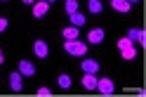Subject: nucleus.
Returning <instances> with one entry per match:
<instances>
[{
  "label": "nucleus",
  "mask_w": 146,
  "mask_h": 97,
  "mask_svg": "<svg viewBox=\"0 0 146 97\" xmlns=\"http://www.w3.org/2000/svg\"><path fill=\"white\" fill-rule=\"evenodd\" d=\"M104 38H106L104 29H92L87 33V43H90V45H99V43H104Z\"/></svg>",
  "instance_id": "0eeeda50"
},
{
  "label": "nucleus",
  "mask_w": 146,
  "mask_h": 97,
  "mask_svg": "<svg viewBox=\"0 0 146 97\" xmlns=\"http://www.w3.org/2000/svg\"><path fill=\"white\" fill-rule=\"evenodd\" d=\"M102 10H104L102 0H87V12L90 14H102Z\"/></svg>",
  "instance_id": "9b49d317"
},
{
  "label": "nucleus",
  "mask_w": 146,
  "mask_h": 97,
  "mask_svg": "<svg viewBox=\"0 0 146 97\" xmlns=\"http://www.w3.org/2000/svg\"><path fill=\"white\" fill-rule=\"evenodd\" d=\"M64 10H66V14L78 12V0H66V3H64Z\"/></svg>",
  "instance_id": "f3484780"
},
{
  "label": "nucleus",
  "mask_w": 146,
  "mask_h": 97,
  "mask_svg": "<svg viewBox=\"0 0 146 97\" xmlns=\"http://www.w3.org/2000/svg\"><path fill=\"white\" fill-rule=\"evenodd\" d=\"M35 95H38V97H50V95H52V90H50L47 85H40L38 90H35Z\"/></svg>",
  "instance_id": "6ab92c4d"
},
{
  "label": "nucleus",
  "mask_w": 146,
  "mask_h": 97,
  "mask_svg": "<svg viewBox=\"0 0 146 97\" xmlns=\"http://www.w3.org/2000/svg\"><path fill=\"white\" fill-rule=\"evenodd\" d=\"M94 90L102 92V95H113V92H115V83H113L108 76H104V78L97 76V88H94Z\"/></svg>",
  "instance_id": "f03ea898"
},
{
  "label": "nucleus",
  "mask_w": 146,
  "mask_h": 97,
  "mask_svg": "<svg viewBox=\"0 0 146 97\" xmlns=\"http://www.w3.org/2000/svg\"><path fill=\"white\" fill-rule=\"evenodd\" d=\"M57 85L61 88V90H68V88L73 85V81H71V76H68V74H61V76L57 78Z\"/></svg>",
  "instance_id": "4468645a"
},
{
  "label": "nucleus",
  "mask_w": 146,
  "mask_h": 97,
  "mask_svg": "<svg viewBox=\"0 0 146 97\" xmlns=\"http://www.w3.org/2000/svg\"><path fill=\"white\" fill-rule=\"evenodd\" d=\"M83 88L85 90H94L97 88V74H85L83 76Z\"/></svg>",
  "instance_id": "9d476101"
},
{
  "label": "nucleus",
  "mask_w": 146,
  "mask_h": 97,
  "mask_svg": "<svg viewBox=\"0 0 146 97\" xmlns=\"http://www.w3.org/2000/svg\"><path fill=\"white\" fill-rule=\"evenodd\" d=\"M47 3H50V5H52V3H54V0H47Z\"/></svg>",
  "instance_id": "b1692460"
},
{
  "label": "nucleus",
  "mask_w": 146,
  "mask_h": 97,
  "mask_svg": "<svg viewBox=\"0 0 146 97\" xmlns=\"http://www.w3.org/2000/svg\"><path fill=\"white\" fill-rule=\"evenodd\" d=\"M3 62H5V57H3V50H0V64H3Z\"/></svg>",
  "instance_id": "412c9836"
},
{
  "label": "nucleus",
  "mask_w": 146,
  "mask_h": 97,
  "mask_svg": "<svg viewBox=\"0 0 146 97\" xmlns=\"http://www.w3.org/2000/svg\"><path fill=\"white\" fill-rule=\"evenodd\" d=\"M0 3H7V0H0Z\"/></svg>",
  "instance_id": "393cba45"
},
{
  "label": "nucleus",
  "mask_w": 146,
  "mask_h": 97,
  "mask_svg": "<svg viewBox=\"0 0 146 97\" xmlns=\"http://www.w3.org/2000/svg\"><path fill=\"white\" fill-rule=\"evenodd\" d=\"M61 36L66 38V40H73V38H78V26H66V29L61 31Z\"/></svg>",
  "instance_id": "dca6fc26"
},
{
  "label": "nucleus",
  "mask_w": 146,
  "mask_h": 97,
  "mask_svg": "<svg viewBox=\"0 0 146 97\" xmlns=\"http://www.w3.org/2000/svg\"><path fill=\"white\" fill-rule=\"evenodd\" d=\"M64 50H66L68 55H73V57H85L87 55V43L85 40H78V38L64 40Z\"/></svg>",
  "instance_id": "f257e3e1"
},
{
  "label": "nucleus",
  "mask_w": 146,
  "mask_h": 97,
  "mask_svg": "<svg viewBox=\"0 0 146 97\" xmlns=\"http://www.w3.org/2000/svg\"><path fill=\"white\" fill-rule=\"evenodd\" d=\"M115 45H118V50H125V47H130V45H134V43L130 40V38H118V43H115Z\"/></svg>",
  "instance_id": "a211bd4d"
},
{
  "label": "nucleus",
  "mask_w": 146,
  "mask_h": 97,
  "mask_svg": "<svg viewBox=\"0 0 146 97\" xmlns=\"http://www.w3.org/2000/svg\"><path fill=\"white\" fill-rule=\"evenodd\" d=\"M68 17H71V26H78V29H80V26H83V24L87 21L83 12H73V14H68Z\"/></svg>",
  "instance_id": "ddd939ff"
},
{
  "label": "nucleus",
  "mask_w": 146,
  "mask_h": 97,
  "mask_svg": "<svg viewBox=\"0 0 146 97\" xmlns=\"http://www.w3.org/2000/svg\"><path fill=\"white\" fill-rule=\"evenodd\" d=\"M127 3H139V0H127Z\"/></svg>",
  "instance_id": "5701e85b"
},
{
  "label": "nucleus",
  "mask_w": 146,
  "mask_h": 97,
  "mask_svg": "<svg viewBox=\"0 0 146 97\" xmlns=\"http://www.w3.org/2000/svg\"><path fill=\"white\" fill-rule=\"evenodd\" d=\"M111 7L115 12H123V14H127L132 10V3H127V0H111Z\"/></svg>",
  "instance_id": "1a4fd4ad"
},
{
  "label": "nucleus",
  "mask_w": 146,
  "mask_h": 97,
  "mask_svg": "<svg viewBox=\"0 0 146 97\" xmlns=\"http://www.w3.org/2000/svg\"><path fill=\"white\" fill-rule=\"evenodd\" d=\"M7 26H10V19H7V17H0V33L7 31Z\"/></svg>",
  "instance_id": "aec40b11"
},
{
  "label": "nucleus",
  "mask_w": 146,
  "mask_h": 97,
  "mask_svg": "<svg viewBox=\"0 0 146 97\" xmlns=\"http://www.w3.org/2000/svg\"><path fill=\"white\" fill-rule=\"evenodd\" d=\"M33 55L40 57V59H47V57H50V45H47L45 40H35V43H33Z\"/></svg>",
  "instance_id": "39448f33"
},
{
  "label": "nucleus",
  "mask_w": 146,
  "mask_h": 97,
  "mask_svg": "<svg viewBox=\"0 0 146 97\" xmlns=\"http://www.w3.org/2000/svg\"><path fill=\"white\" fill-rule=\"evenodd\" d=\"M10 88L14 92H21V88H24V76L19 71H12L10 74Z\"/></svg>",
  "instance_id": "6e6552de"
},
{
  "label": "nucleus",
  "mask_w": 146,
  "mask_h": 97,
  "mask_svg": "<svg viewBox=\"0 0 146 97\" xmlns=\"http://www.w3.org/2000/svg\"><path fill=\"white\" fill-rule=\"evenodd\" d=\"M17 71H19L24 78H33V76H35V64H33V62H29V59H21Z\"/></svg>",
  "instance_id": "20e7f679"
},
{
  "label": "nucleus",
  "mask_w": 146,
  "mask_h": 97,
  "mask_svg": "<svg viewBox=\"0 0 146 97\" xmlns=\"http://www.w3.org/2000/svg\"><path fill=\"white\" fill-rule=\"evenodd\" d=\"M31 7H33V17H35V19H42V17L50 12V3H47V0H35Z\"/></svg>",
  "instance_id": "7ed1b4c3"
},
{
  "label": "nucleus",
  "mask_w": 146,
  "mask_h": 97,
  "mask_svg": "<svg viewBox=\"0 0 146 97\" xmlns=\"http://www.w3.org/2000/svg\"><path fill=\"white\" fill-rule=\"evenodd\" d=\"M120 57H123L125 62H132V59L137 57V47H134V45H130V47H125V50H120Z\"/></svg>",
  "instance_id": "2eb2a0df"
},
{
  "label": "nucleus",
  "mask_w": 146,
  "mask_h": 97,
  "mask_svg": "<svg viewBox=\"0 0 146 97\" xmlns=\"http://www.w3.org/2000/svg\"><path fill=\"white\" fill-rule=\"evenodd\" d=\"M80 69H83V74H99V62L92 57H85L80 62Z\"/></svg>",
  "instance_id": "423d86ee"
},
{
  "label": "nucleus",
  "mask_w": 146,
  "mask_h": 97,
  "mask_svg": "<svg viewBox=\"0 0 146 97\" xmlns=\"http://www.w3.org/2000/svg\"><path fill=\"white\" fill-rule=\"evenodd\" d=\"M127 38H130L132 43H144V31L141 29H130L127 31Z\"/></svg>",
  "instance_id": "f8f14e48"
},
{
  "label": "nucleus",
  "mask_w": 146,
  "mask_h": 97,
  "mask_svg": "<svg viewBox=\"0 0 146 97\" xmlns=\"http://www.w3.org/2000/svg\"><path fill=\"white\" fill-rule=\"evenodd\" d=\"M24 3H26V5H33V3H35V0H24Z\"/></svg>",
  "instance_id": "4be33fe9"
}]
</instances>
